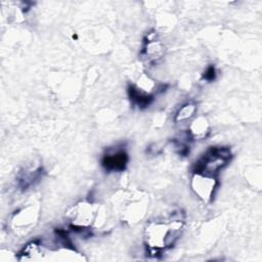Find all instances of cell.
Listing matches in <instances>:
<instances>
[{"label":"cell","instance_id":"obj_1","mask_svg":"<svg viewBox=\"0 0 262 262\" xmlns=\"http://www.w3.org/2000/svg\"><path fill=\"white\" fill-rule=\"evenodd\" d=\"M231 159L227 146H211L194 165V173L214 176L224 168Z\"/></svg>","mask_w":262,"mask_h":262},{"label":"cell","instance_id":"obj_2","mask_svg":"<svg viewBox=\"0 0 262 262\" xmlns=\"http://www.w3.org/2000/svg\"><path fill=\"white\" fill-rule=\"evenodd\" d=\"M216 179L214 176L194 173L192 179V188L194 192L204 201H210L216 188Z\"/></svg>","mask_w":262,"mask_h":262},{"label":"cell","instance_id":"obj_3","mask_svg":"<svg viewBox=\"0 0 262 262\" xmlns=\"http://www.w3.org/2000/svg\"><path fill=\"white\" fill-rule=\"evenodd\" d=\"M128 163V155L124 149L107 151L101 161L103 168L110 172L123 171Z\"/></svg>","mask_w":262,"mask_h":262},{"label":"cell","instance_id":"obj_4","mask_svg":"<svg viewBox=\"0 0 262 262\" xmlns=\"http://www.w3.org/2000/svg\"><path fill=\"white\" fill-rule=\"evenodd\" d=\"M128 94H129L130 99L132 100V102L139 107H146L154 100L152 95L142 92L140 89H138L134 85L129 86Z\"/></svg>","mask_w":262,"mask_h":262},{"label":"cell","instance_id":"obj_5","mask_svg":"<svg viewBox=\"0 0 262 262\" xmlns=\"http://www.w3.org/2000/svg\"><path fill=\"white\" fill-rule=\"evenodd\" d=\"M143 53L149 61H156L161 58L163 54V46L158 40L147 38L143 48Z\"/></svg>","mask_w":262,"mask_h":262},{"label":"cell","instance_id":"obj_6","mask_svg":"<svg viewBox=\"0 0 262 262\" xmlns=\"http://www.w3.org/2000/svg\"><path fill=\"white\" fill-rule=\"evenodd\" d=\"M209 132V125L204 118L196 119L190 126L189 134L192 138L201 139L207 136Z\"/></svg>","mask_w":262,"mask_h":262},{"label":"cell","instance_id":"obj_7","mask_svg":"<svg viewBox=\"0 0 262 262\" xmlns=\"http://www.w3.org/2000/svg\"><path fill=\"white\" fill-rule=\"evenodd\" d=\"M41 174H42V169L39 168L36 171L33 172H25V174L20 177L19 179V185L23 189H27L28 187L32 186L35 184V182L39 181L41 178Z\"/></svg>","mask_w":262,"mask_h":262},{"label":"cell","instance_id":"obj_8","mask_svg":"<svg viewBox=\"0 0 262 262\" xmlns=\"http://www.w3.org/2000/svg\"><path fill=\"white\" fill-rule=\"evenodd\" d=\"M194 112H195V105L192 103H186L177 112L175 121L179 122V121L187 120L194 114Z\"/></svg>","mask_w":262,"mask_h":262},{"label":"cell","instance_id":"obj_9","mask_svg":"<svg viewBox=\"0 0 262 262\" xmlns=\"http://www.w3.org/2000/svg\"><path fill=\"white\" fill-rule=\"evenodd\" d=\"M204 79L211 82V81H214L215 78H216V70H215V67L214 66H210L206 69L204 75H203Z\"/></svg>","mask_w":262,"mask_h":262}]
</instances>
